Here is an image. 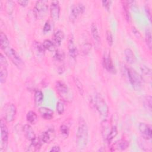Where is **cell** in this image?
Instances as JSON below:
<instances>
[{"mask_svg":"<svg viewBox=\"0 0 152 152\" xmlns=\"http://www.w3.org/2000/svg\"><path fill=\"white\" fill-rule=\"evenodd\" d=\"M106 40L107 42L108 45L110 46H111L113 45V36H112V32L109 30H107L106 32Z\"/></svg>","mask_w":152,"mask_h":152,"instance_id":"32","label":"cell"},{"mask_svg":"<svg viewBox=\"0 0 152 152\" xmlns=\"http://www.w3.org/2000/svg\"><path fill=\"white\" fill-rule=\"evenodd\" d=\"M118 134V129H117V127L114 125L113 126H112L111 129H110V131L106 137V141L109 143Z\"/></svg>","mask_w":152,"mask_h":152,"instance_id":"25","label":"cell"},{"mask_svg":"<svg viewBox=\"0 0 152 152\" xmlns=\"http://www.w3.org/2000/svg\"><path fill=\"white\" fill-rule=\"evenodd\" d=\"M23 132L25 135V137L27 140H28L30 141H33L36 137V134L35 132L29 124H26L23 126Z\"/></svg>","mask_w":152,"mask_h":152,"instance_id":"16","label":"cell"},{"mask_svg":"<svg viewBox=\"0 0 152 152\" xmlns=\"http://www.w3.org/2000/svg\"><path fill=\"white\" fill-rule=\"evenodd\" d=\"M0 126H1V150L5 149L7 147L8 140V128L5 124V121L2 119H1L0 122Z\"/></svg>","mask_w":152,"mask_h":152,"instance_id":"7","label":"cell"},{"mask_svg":"<svg viewBox=\"0 0 152 152\" xmlns=\"http://www.w3.org/2000/svg\"><path fill=\"white\" fill-rule=\"evenodd\" d=\"M91 32L92 34V37L96 42V43L99 44L100 43V37L98 31V29L97 27V26L94 23H92L91 26Z\"/></svg>","mask_w":152,"mask_h":152,"instance_id":"21","label":"cell"},{"mask_svg":"<svg viewBox=\"0 0 152 152\" xmlns=\"http://www.w3.org/2000/svg\"><path fill=\"white\" fill-rule=\"evenodd\" d=\"M51 29V26L50 24V23L47 21L46 22V23L44 25V27H43V32L44 33H48V31H49Z\"/></svg>","mask_w":152,"mask_h":152,"instance_id":"42","label":"cell"},{"mask_svg":"<svg viewBox=\"0 0 152 152\" xmlns=\"http://www.w3.org/2000/svg\"><path fill=\"white\" fill-rule=\"evenodd\" d=\"M17 112L15 106L13 103L5 104L2 109V115L5 121L8 122L13 121Z\"/></svg>","mask_w":152,"mask_h":152,"instance_id":"4","label":"cell"},{"mask_svg":"<svg viewBox=\"0 0 152 152\" xmlns=\"http://www.w3.org/2000/svg\"><path fill=\"white\" fill-rule=\"evenodd\" d=\"M85 11V7L82 3H78L72 5L70 13V19L71 21H75L78 17L82 14Z\"/></svg>","mask_w":152,"mask_h":152,"instance_id":"8","label":"cell"},{"mask_svg":"<svg viewBox=\"0 0 152 152\" xmlns=\"http://www.w3.org/2000/svg\"><path fill=\"white\" fill-rule=\"evenodd\" d=\"M34 103L36 106H39L42 104L43 100V94L40 90H36L34 93Z\"/></svg>","mask_w":152,"mask_h":152,"instance_id":"24","label":"cell"},{"mask_svg":"<svg viewBox=\"0 0 152 152\" xmlns=\"http://www.w3.org/2000/svg\"><path fill=\"white\" fill-rule=\"evenodd\" d=\"M68 49L70 56L72 58H75L78 55V50L77 46L75 45L73 36L71 35L68 40Z\"/></svg>","mask_w":152,"mask_h":152,"instance_id":"15","label":"cell"},{"mask_svg":"<svg viewBox=\"0 0 152 152\" xmlns=\"http://www.w3.org/2000/svg\"><path fill=\"white\" fill-rule=\"evenodd\" d=\"M31 143L30 145V146L28 147L27 151H35L39 150L41 146H42V141L41 140L40 138H35L33 141H31Z\"/></svg>","mask_w":152,"mask_h":152,"instance_id":"18","label":"cell"},{"mask_svg":"<svg viewBox=\"0 0 152 152\" xmlns=\"http://www.w3.org/2000/svg\"><path fill=\"white\" fill-rule=\"evenodd\" d=\"M6 6H7V11L8 12L9 14H10L11 11H12L13 10V8H14V2L13 1H7V3H6Z\"/></svg>","mask_w":152,"mask_h":152,"instance_id":"37","label":"cell"},{"mask_svg":"<svg viewBox=\"0 0 152 152\" xmlns=\"http://www.w3.org/2000/svg\"><path fill=\"white\" fill-rule=\"evenodd\" d=\"M103 65L104 68L110 73L115 74L116 68L110 58V53H104L103 57Z\"/></svg>","mask_w":152,"mask_h":152,"instance_id":"9","label":"cell"},{"mask_svg":"<svg viewBox=\"0 0 152 152\" xmlns=\"http://www.w3.org/2000/svg\"><path fill=\"white\" fill-rule=\"evenodd\" d=\"M102 135L103 138L106 140V137L110 131L109 122L105 120L102 122Z\"/></svg>","mask_w":152,"mask_h":152,"instance_id":"28","label":"cell"},{"mask_svg":"<svg viewBox=\"0 0 152 152\" xmlns=\"http://www.w3.org/2000/svg\"><path fill=\"white\" fill-rule=\"evenodd\" d=\"M132 31H133V33H134V34L137 36V37H139L141 36L140 32L138 31V30H137L135 27H132Z\"/></svg>","mask_w":152,"mask_h":152,"instance_id":"45","label":"cell"},{"mask_svg":"<svg viewBox=\"0 0 152 152\" xmlns=\"http://www.w3.org/2000/svg\"><path fill=\"white\" fill-rule=\"evenodd\" d=\"M138 128L140 132L144 139L147 140L151 139L152 131L150 125L144 122H141L138 125Z\"/></svg>","mask_w":152,"mask_h":152,"instance_id":"11","label":"cell"},{"mask_svg":"<svg viewBox=\"0 0 152 152\" xmlns=\"http://www.w3.org/2000/svg\"><path fill=\"white\" fill-rule=\"evenodd\" d=\"M43 46L46 50H48L50 52L55 50L56 46L54 43L50 40H45L43 42Z\"/></svg>","mask_w":152,"mask_h":152,"instance_id":"26","label":"cell"},{"mask_svg":"<svg viewBox=\"0 0 152 152\" xmlns=\"http://www.w3.org/2000/svg\"><path fill=\"white\" fill-rule=\"evenodd\" d=\"M18 4H20L21 6L22 7H26L27 5V4H28L29 1H26V0H22V1H17Z\"/></svg>","mask_w":152,"mask_h":152,"instance_id":"43","label":"cell"},{"mask_svg":"<svg viewBox=\"0 0 152 152\" xmlns=\"http://www.w3.org/2000/svg\"><path fill=\"white\" fill-rule=\"evenodd\" d=\"M127 74L129 82L132 88L135 91H139L141 88L142 79L139 74L133 68H128Z\"/></svg>","mask_w":152,"mask_h":152,"instance_id":"3","label":"cell"},{"mask_svg":"<svg viewBox=\"0 0 152 152\" xmlns=\"http://www.w3.org/2000/svg\"><path fill=\"white\" fill-rule=\"evenodd\" d=\"M141 70L144 74L147 75L149 76L151 75V70L149 68H148L144 65H142L141 66Z\"/></svg>","mask_w":152,"mask_h":152,"instance_id":"36","label":"cell"},{"mask_svg":"<svg viewBox=\"0 0 152 152\" xmlns=\"http://www.w3.org/2000/svg\"><path fill=\"white\" fill-rule=\"evenodd\" d=\"M144 106L145 109L149 111H151V104H152V98L151 96H146L143 101Z\"/></svg>","mask_w":152,"mask_h":152,"instance_id":"29","label":"cell"},{"mask_svg":"<svg viewBox=\"0 0 152 152\" xmlns=\"http://www.w3.org/2000/svg\"><path fill=\"white\" fill-rule=\"evenodd\" d=\"M0 65L4 66H8V62L4 56L1 53L0 55Z\"/></svg>","mask_w":152,"mask_h":152,"instance_id":"39","label":"cell"},{"mask_svg":"<svg viewBox=\"0 0 152 152\" xmlns=\"http://www.w3.org/2000/svg\"><path fill=\"white\" fill-rule=\"evenodd\" d=\"M61 133L64 136H68L69 132V129L68 127L65 125H61L60 126Z\"/></svg>","mask_w":152,"mask_h":152,"instance_id":"34","label":"cell"},{"mask_svg":"<svg viewBox=\"0 0 152 152\" xmlns=\"http://www.w3.org/2000/svg\"><path fill=\"white\" fill-rule=\"evenodd\" d=\"M54 58L58 61H62L65 58V53L63 51L57 49L55 50V53L54 54Z\"/></svg>","mask_w":152,"mask_h":152,"instance_id":"31","label":"cell"},{"mask_svg":"<svg viewBox=\"0 0 152 152\" xmlns=\"http://www.w3.org/2000/svg\"><path fill=\"white\" fill-rule=\"evenodd\" d=\"M64 38V32L61 30H57L54 33V35H53V43L55 45V46H59Z\"/></svg>","mask_w":152,"mask_h":152,"instance_id":"19","label":"cell"},{"mask_svg":"<svg viewBox=\"0 0 152 152\" xmlns=\"http://www.w3.org/2000/svg\"><path fill=\"white\" fill-rule=\"evenodd\" d=\"M50 12L51 17L53 20L57 21L59 20L60 16V6L58 1H55L51 2Z\"/></svg>","mask_w":152,"mask_h":152,"instance_id":"12","label":"cell"},{"mask_svg":"<svg viewBox=\"0 0 152 152\" xmlns=\"http://www.w3.org/2000/svg\"><path fill=\"white\" fill-rule=\"evenodd\" d=\"M74 81L75 83V84H76V86L78 90V91H80V93L83 94V86H82V84H81V83L80 81V80L77 78H75V80H74Z\"/></svg>","mask_w":152,"mask_h":152,"instance_id":"38","label":"cell"},{"mask_svg":"<svg viewBox=\"0 0 152 152\" xmlns=\"http://www.w3.org/2000/svg\"><path fill=\"white\" fill-rule=\"evenodd\" d=\"M55 87L59 94L63 99H64L65 97H66V99L68 100L69 94V90L66 84L62 81H58L56 82Z\"/></svg>","mask_w":152,"mask_h":152,"instance_id":"10","label":"cell"},{"mask_svg":"<svg viewBox=\"0 0 152 152\" xmlns=\"http://www.w3.org/2000/svg\"><path fill=\"white\" fill-rule=\"evenodd\" d=\"M93 103L99 114L106 117L109 114V107L104 99L99 94H96L93 97Z\"/></svg>","mask_w":152,"mask_h":152,"instance_id":"2","label":"cell"},{"mask_svg":"<svg viewBox=\"0 0 152 152\" xmlns=\"http://www.w3.org/2000/svg\"><path fill=\"white\" fill-rule=\"evenodd\" d=\"M7 56L11 60V61L18 68H22L24 65V62L20 57V56L17 53L15 50L12 49L11 47L9 46L8 48L3 50Z\"/></svg>","mask_w":152,"mask_h":152,"instance_id":"5","label":"cell"},{"mask_svg":"<svg viewBox=\"0 0 152 152\" xmlns=\"http://www.w3.org/2000/svg\"><path fill=\"white\" fill-rule=\"evenodd\" d=\"M129 146V143L125 140H119L115 142L112 147L110 151H124Z\"/></svg>","mask_w":152,"mask_h":152,"instance_id":"14","label":"cell"},{"mask_svg":"<svg viewBox=\"0 0 152 152\" xmlns=\"http://www.w3.org/2000/svg\"><path fill=\"white\" fill-rule=\"evenodd\" d=\"M7 67L0 65V81L2 84L5 82L7 78Z\"/></svg>","mask_w":152,"mask_h":152,"instance_id":"27","label":"cell"},{"mask_svg":"<svg viewBox=\"0 0 152 152\" xmlns=\"http://www.w3.org/2000/svg\"><path fill=\"white\" fill-rule=\"evenodd\" d=\"M41 116L46 120H50L53 117V112L46 107H41L39 109Z\"/></svg>","mask_w":152,"mask_h":152,"instance_id":"17","label":"cell"},{"mask_svg":"<svg viewBox=\"0 0 152 152\" xmlns=\"http://www.w3.org/2000/svg\"><path fill=\"white\" fill-rule=\"evenodd\" d=\"M145 42L148 48L151 49V33L150 29L147 28L145 30Z\"/></svg>","mask_w":152,"mask_h":152,"instance_id":"30","label":"cell"},{"mask_svg":"<svg viewBox=\"0 0 152 152\" xmlns=\"http://www.w3.org/2000/svg\"><path fill=\"white\" fill-rule=\"evenodd\" d=\"M60 151H61L60 147L59 146H57V145L52 147L51 148V149L50 150V151H53V152H59Z\"/></svg>","mask_w":152,"mask_h":152,"instance_id":"44","label":"cell"},{"mask_svg":"<svg viewBox=\"0 0 152 152\" xmlns=\"http://www.w3.org/2000/svg\"><path fill=\"white\" fill-rule=\"evenodd\" d=\"M102 4L103 5V7L107 10L109 11L110 7V5H111V1H103L102 2Z\"/></svg>","mask_w":152,"mask_h":152,"instance_id":"41","label":"cell"},{"mask_svg":"<svg viewBox=\"0 0 152 152\" xmlns=\"http://www.w3.org/2000/svg\"><path fill=\"white\" fill-rule=\"evenodd\" d=\"M55 137V132L53 128H49L42 132L40 138L45 143L51 142Z\"/></svg>","mask_w":152,"mask_h":152,"instance_id":"13","label":"cell"},{"mask_svg":"<svg viewBox=\"0 0 152 152\" xmlns=\"http://www.w3.org/2000/svg\"><path fill=\"white\" fill-rule=\"evenodd\" d=\"M76 139L79 148L83 149L86 147L88 140V129L86 122L83 118L79 119Z\"/></svg>","mask_w":152,"mask_h":152,"instance_id":"1","label":"cell"},{"mask_svg":"<svg viewBox=\"0 0 152 152\" xmlns=\"http://www.w3.org/2000/svg\"><path fill=\"white\" fill-rule=\"evenodd\" d=\"M27 121L31 124H35L38 121V117L36 112L33 111H29L26 115Z\"/></svg>","mask_w":152,"mask_h":152,"instance_id":"23","label":"cell"},{"mask_svg":"<svg viewBox=\"0 0 152 152\" xmlns=\"http://www.w3.org/2000/svg\"><path fill=\"white\" fill-rule=\"evenodd\" d=\"M123 8H124V12L125 14V17L126 19L128 21L130 20V15H129V12L128 10V4H126V2H124L123 4Z\"/></svg>","mask_w":152,"mask_h":152,"instance_id":"35","label":"cell"},{"mask_svg":"<svg viewBox=\"0 0 152 152\" xmlns=\"http://www.w3.org/2000/svg\"><path fill=\"white\" fill-rule=\"evenodd\" d=\"M91 45L90 43H86V44H84L83 46V52L85 54H87L90 50H91Z\"/></svg>","mask_w":152,"mask_h":152,"instance_id":"40","label":"cell"},{"mask_svg":"<svg viewBox=\"0 0 152 152\" xmlns=\"http://www.w3.org/2000/svg\"><path fill=\"white\" fill-rule=\"evenodd\" d=\"M9 46H10V41L7 36L3 32H1L0 34V47L1 49L3 50Z\"/></svg>","mask_w":152,"mask_h":152,"instance_id":"22","label":"cell"},{"mask_svg":"<svg viewBox=\"0 0 152 152\" xmlns=\"http://www.w3.org/2000/svg\"><path fill=\"white\" fill-rule=\"evenodd\" d=\"M48 2L45 0L37 1L34 7V11L36 15L38 17H44L48 11Z\"/></svg>","mask_w":152,"mask_h":152,"instance_id":"6","label":"cell"},{"mask_svg":"<svg viewBox=\"0 0 152 152\" xmlns=\"http://www.w3.org/2000/svg\"><path fill=\"white\" fill-rule=\"evenodd\" d=\"M124 55L125 56V59L128 63L132 64L135 62V57L132 50L129 48H126L124 50Z\"/></svg>","mask_w":152,"mask_h":152,"instance_id":"20","label":"cell"},{"mask_svg":"<svg viewBox=\"0 0 152 152\" xmlns=\"http://www.w3.org/2000/svg\"><path fill=\"white\" fill-rule=\"evenodd\" d=\"M56 110L59 115L63 114L64 112V104L62 101H58L56 103Z\"/></svg>","mask_w":152,"mask_h":152,"instance_id":"33","label":"cell"},{"mask_svg":"<svg viewBox=\"0 0 152 152\" xmlns=\"http://www.w3.org/2000/svg\"><path fill=\"white\" fill-rule=\"evenodd\" d=\"M145 11L147 15H148V18L150 20H151V12H150V10L148 7H145Z\"/></svg>","mask_w":152,"mask_h":152,"instance_id":"46","label":"cell"}]
</instances>
